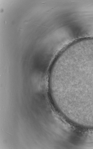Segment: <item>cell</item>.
I'll list each match as a JSON object with an SVG mask.
<instances>
[{"instance_id":"obj_1","label":"cell","mask_w":93,"mask_h":149,"mask_svg":"<svg viewBox=\"0 0 93 149\" xmlns=\"http://www.w3.org/2000/svg\"><path fill=\"white\" fill-rule=\"evenodd\" d=\"M60 74L72 109L93 112V48L67 58L60 64Z\"/></svg>"}]
</instances>
